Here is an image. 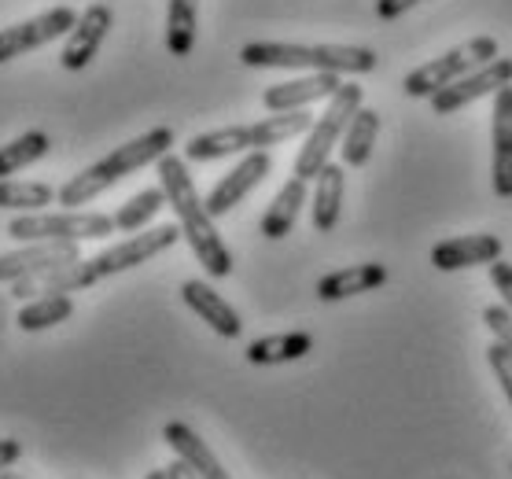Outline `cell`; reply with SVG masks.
Masks as SVG:
<instances>
[{
  "mask_svg": "<svg viewBox=\"0 0 512 479\" xmlns=\"http://www.w3.org/2000/svg\"><path fill=\"white\" fill-rule=\"evenodd\" d=\"M376 137H380V111L373 107H361L358 115L350 118L347 133H343V141H339V155H343V166H361L373 159V148H376Z\"/></svg>",
  "mask_w": 512,
  "mask_h": 479,
  "instance_id": "obj_23",
  "label": "cell"
},
{
  "mask_svg": "<svg viewBox=\"0 0 512 479\" xmlns=\"http://www.w3.org/2000/svg\"><path fill=\"white\" fill-rule=\"evenodd\" d=\"M181 299H185V306L192 314L203 317L222 339H236L244 332V321L236 314V306L229 299H222L207 281H185L181 284Z\"/></svg>",
  "mask_w": 512,
  "mask_h": 479,
  "instance_id": "obj_18",
  "label": "cell"
},
{
  "mask_svg": "<svg viewBox=\"0 0 512 479\" xmlns=\"http://www.w3.org/2000/svg\"><path fill=\"white\" fill-rule=\"evenodd\" d=\"M343 192H347V166L328 163L321 174L314 177V196H310V211H314V229L317 233H332L343 214Z\"/></svg>",
  "mask_w": 512,
  "mask_h": 479,
  "instance_id": "obj_21",
  "label": "cell"
},
{
  "mask_svg": "<svg viewBox=\"0 0 512 479\" xmlns=\"http://www.w3.org/2000/svg\"><path fill=\"white\" fill-rule=\"evenodd\" d=\"M111 23H115V12H111L107 4H89V8L78 15L74 30L67 34V45H63V56H59L63 71H70V74L85 71V67L96 59L100 45H104Z\"/></svg>",
  "mask_w": 512,
  "mask_h": 479,
  "instance_id": "obj_12",
  "label": "cell"
},
{
  "mask_svg": "<svg viewBox=\"0 0 512 479\" xmlns=\"http://www.w3.org/2000/svg\"><path fill=\"white\" fill-rule=\"evenodd\" d=\"M494 163H490V181H494V196L512 199V85L494 93Z\"/></svg>",
  "mask_w": 512,
  "mask_h": 479,
  "instance_id": "obj_16",
  "label": "cell"
},
{
  "mask_svg": "<svg viewBox=\"0 0 512 479\" xmlns=\"http://www.w3.org/2000/svg\"><path fill=\"white\" fill-rule=\"evenodd\" d=\"M487 362L490 369H494V376H498V384L501 391H505V398H509V406H512V351L505 347V343H490L487 347Z\"/></svg>",
  "mask_w": 512,
  "mask_h": 479,
  "instance_id": "obj_29",
  "label": "cell"
},
{
  "mask_svg": "<svg viewBox=\"0 0 512 479\" xmlns=\"http://www.w3.org/2000/svg\"><path fill=\"white\" fill-rule=\"evenodd\" d=\"M82 258V244H23L0 255V284H15L45 269L70 266Z\"/></svg>",
  "mask_w": 512,
  "mask_h": 479,
  "instance_id": "obj_13",
  "label": "cell"
},
{
  "mask_svg": "<svg viewBox=\"0 0 512 479\" xmlns=\"http://www.w3.org/2000/svg\"><path fill=\"white\" fill-rule=\"evenodd\" d=\"M174 141L177 137L170 126H155L148 133H140L137 141H126L122 148L104 155L100 163L85 166L78 177H70L67 185L59 188V207H89L96 196H104L107 188H115L122 177L137 174L144 166L159 163L163 155H170Z\"/></svg>",
  "mask_w": 512,
  "mask_h": 479,
  "instance_id": "obj_2",
  "label": "cell"
},
{
  "mask_svg": "<svg viewBox=\"0 0 512 479\" xmlns=\"http://www.w3.org/2000/svg\"><path fill=\"white\" fill-rule=\"evenodd\" d=\"M70 314H74L70 295H37V299H26V306L15 314V325L23 332H45V328L63 325Z\"/></svg>",
  "mask_w": 512,
  "mask_h": 479,
  "instance_id": "obj_25",
  "label": "cell"
},
{
  "mask_svg": "<svg viewBox=\"0 0 512 479\" xmlns=\"http://www.w3.org/2000/svg\"><path fill=\"white\" fill-rule=\"evenodd\" d=\"M483 325L494 332V339H498V343H505V347L512 351V310H509V306H505V303L487 306V310H483Z\"/></svg>",
  "mask_w": 512,
  "mask_h": 479,
  "instance_id": "obj_30",
  "label": "cell"
},
{
  "mask_svg": "<svg viewBox=\"0 0 512 479\" xmlns=\"http://www.w3.org/2000/svg\"><path fill=\"white\" fill-rule=\"evenodd\" d=\"M490 284L501 292V299H505V306L512 310V266L509 262H490Z\"/></svg>",
  "mask_w": 512,
  "mask_h": 479,
  "instance_id": "obj_31",
  "label": "cell"
},
{
  "mask_svg": "<svg viewBox=\"0 0 512 479\" xmlns=\"http://www.w3.org/2000/svg\"><path fill=\"white\" fill-rule=\"evenodd\" d=\"M509 472H512V468H509Z\"/></svg>",
  "mask_w": 512,
  "mask_h": 479,
  "instance_id": "obj_38",
  "label": "cell"
},
{
  "mask_svg": "<svg viewBox=\"0 0 512 479\" xmlns=\"http://www.w3.org/2000/svg\"><path fill=\"white\" fill-rule=\"evenodd\" d=\"M420 0H376V15L380 19H398V15H406L409 8H417Z\"/></svg>",
  "mask_w": 512,
  "mask_h": 479,
  "instance_id": "obj_32",
  "label": "cell"
},
{
  "mask_svg": "<svg viewBox=\"0 0 512 479\" xmlns=\"http://www.w3.org/2000/svg\"><path fill=\"white\" fill-rule=\"evenodd\" d=\"M498 48H501L498 37L490 34L468 37L465 45L450 48L439 59H431V63L417 67V71H409L402 93L413 96V100H431L435 93H443L446 85H454L457 78H465V74L487 67L490 59H498Z\"/></svg>",
  "mask_w": 512,
  "mask_h": 479,
  "instance_id": "obj_7",
  "label": "cell"
},
{
  "mask_svg": "<svg viewBox=\"0 0 512 479\" xmlns=\"http://www.w3.org/2000/svg\"><path fill=\"white\" fill-rule=\"evenodd\" d=\"M4 321H8V295H0V332H4Z\"/></svg>",
  "mask_w": 512,
  "mask_h": 479,
  "instance_id": "obj_35",
  "label": "cell"
},
{
  "mask_svg": "<svg viewBox=\"0 0 512 479\" xmlns=\"http://www.w3.org/2000/svg\"><path fill=\"white\" fill-rule=\"evenodd\" d=\"M310 199V181H303V177L291 174L284 185H280V192L273 196V203L266 207V214H262V236L266 240H284V236L295 229V222H299V211H303V203Z\"/></svg>",
  "mask_w": 512,
  "mask_h": 479,
  "instance_id": "obj_20",
  "label": "cell"
},
{
  "mask_svg": "<svg viewBox=\"0 0 512 479\" xmlns=\"http://www.w3.org/2000/svg\"><path fill=\"white\" fill-rule=\"evenodd\" d=\"M166 476H170V479H199L196 472L181 461V457H174V465H166Z\"/></svg>",
  "mask_w": 512,
  "mask_h": 479,
  "instance_id": "obj_34",
  "label": "cell"
},
{
  "mask_svg": "<svg viewBox=\"0 0 512 479\" xmlns=\"http://www.w3.org/2000/svg\"><path fill=\"white\" fill-rule=\"evenodd\" d=\"M59 199V192L45 181H0V211H45Z\"/></svg>",
  "mask_w": 512,
  "mask_h": 479,
  "instance_id": "obj_28",
  "label": "cell"
},
{
  "mask_svg": "<svg viewBox=\"0 0 512 479\" xmlns=\"http://www.w3.org/2000/svg\"><path fill=\"white\" fill-rule=\"evenodd\" d=\"M339 89H343L339 74L314 71L310 78H295V82L269 85L266 93H262V104H266L273 115H284V111H303V107L317 104V100H332Z\"/></svg>",
  "mask_w": 512,
  "mask_h": 479,
  "instance_id": "obj_14",
  "label": "cell"
},
{
  "mask_svg": "<svg viewBox=\"0 0 512 479\" xmlns=\"http://www.w3.org/2000/svg\"><path fill=\"white\" fill-rule=\"evenodd\" d=\"M177 240H181V225H155V229H148V233L126 236V240L104 247L100 255L85 258V262H89V273H93L96 281H104V277L126 273V269H133V266H144L148 258L170 251Z\"/></svg>",
  "mask_w": 512,
  "mask_h": 479,
  "instance_id": "obj_8",
  "label": "cell"
},
{
  "mask_svg": "<svg viewBox=\"0 0 512 479\" xmlns=\"http://www.w3.org/2000/svg\"><path fill=\"white\" fill-rule=\"evenodd\" d=\"M196 23L199 0H170V8H166V48H170V56L185 59L196 48Z\"/></svg>",
  "mask_w": 512,
  "mask_h": 479,
  "instance_id": "obj_24",
  "label": "cell"
},
{
  "mask_svg": "<svg viewBox=\"0 0 512 479\" xmlns=\"http://www.w3.org/2000/svg\"><path fill=\"white\" fill-rule=\"evenodd\" d=\"M310 126H314V115L303 107V111H284V115L247 122V126L210 129V133H199L185 144V159L188 163H214V159H225V155L236 152H269L277 144L310 133Z\"/></svg>",
  "mask_w": 512,
  "mask_h": 479,
  "instance_id": "obj_3",
  "label": "cell"
},
{
  "mask_svg": "<svg viewBox=\"0 0 512 479\" xmlns=\"http://www.w3.org/2000/svg\"><path fill=\"white\" fill-rule=\"evenodd\" d=\"M501 258V240L494 233H476V236H450L431 247V266L454 273V269H472V266H490Z\"/></svg>",
  "mask_w": 512,
  "mask_h": 479,
  "instance_id": "obj_15",
  "label": "cell"
},
{
  "mask_svg": "<svg viewBox=\"0 0 512 479\" xmlns=\"http://www.w3.org/2000/svg\"><path fill=\"white\" fill-rule=\"evenodd\" d=\"M269 170H273L269 152H247L244 159L218 181V185L210 188L207 199H203L210 218H222V214H229L233 207H240V203L251 196V188H258L262 181H266Z\"/></svg>",
  "mask_w": 512,
  "mask_h": 479,
  "instance_id": "obj_11",
  "label": "cell"
},
{
  "mask_svg": "<svg viewBox=\"0 0 512 479\" xmlns=\"http://www.w3.org/2000/svg\"><path fill=\"white\" fill-rule=\"evenodd\" d=\"M244 67H291V71L325 74H369L376 71V52L361 45H291V41H251L240 48Z\"/></svg>",
  "mask_w": 512,
  "mask_h": 479,
  "instance_id": "obj_4",
  "label": "cell"
},
{
  "mask_svg": "<svg viewBox=\"0 0 512 479\" xmlns=\"http://www.w3.org/2000/svg\"><path fill=\"white\" fill-rule=\"evenodd\" d=\"M144 479H170V476H166V468H152V472H148Z\"/></svg>",
  "mask_w": 512,
  "mask_h": 479,
  "instance_id": "obj_36",
  "label": "cell"
},
{
  "mask_svg": "<svg viewBox=\"0 0 512 479\" xmlns=\"http://www.w3.org/2000/svg\"><path fill=\"white\" fill-rule=\"evenodd\" d=\"M361 107H365L361 104V85L343 82V89H339V93L328 100L325 111L314 118V126H310V133H306L303 148H299V155H295L291 174L303 177V181H314V177L328 166V155H332V148H336L339 141H343L350 118L358 115Z\"/></svg>",
  "mask_w": 512,
  "mask_h": 479,
  "instance_id": "obj_6",
  "label": "cell"
},
{
  "mask_svg": "<svg viewBox=\"0 0 512 479\" xmlns=\"http://www.w3.org/2000/svg\"><path fill=\"white\" fill-rule=\"evenodd\" d=\"M163 207H170V199H166V188L163 185L144 188V192H137L133 199H126V203H122V207L115 211V229H118V233H140V229L152 222V218L163 211Z\"/></svg>",
  "mask_w": 512,
  "mask_h": 479,
  "instance_id": "obj_27",
  "label": "cell"
},
{
  "mask_svg": "<svg viewBox=\"0 0 512 479\" xmlns=\"http://www.w3.org/2000/svg\"><path fill=\"white\" fill-rule=\"evenodd\" d=\"M155 166H159V185L166 188V199H170V207L177 214L181 236L188 240L192 255L199 258V266L207 269L214 281L229 277L233 273V251L225 247L222 233H218V225H214V218L207 211V203L196 192V181L188 174V159L170 152Z\"/></svg>",
  "mask_w": 512,
  "mask_h": 479,
  "instance_id": "obj_1",
  "label": "cell"
},
{
  "mask_svg": "<svg viewBox=\"0 0 512 479\" xmlns=\"http://www.w3.org/2000/svg\"><path fill=\"white\" fill-rule=\"evenodd\" d=\"M512 85V59H490L487 67H479V71L465 74V78H457L454 85H446L443 93L431 96V111L435 115H454L461 107L476 104L483 96H494L498 89Z\"/></svg>",
  "mask_w": 512,
  "mask_h": 479,
  "instance_id": "obj_10",
  "label": "cell"
},
{
  "mask_svg": "<svg viewBox=\"0 0 512 479\" xmlns=\"http://www.w3.org/2000/svg\"><path fill=\"white\" fill-rule=\"evenodd\" d=\"M163 443L170 446L174 457H181V461H185L199 479H233L229 472H225L222 461L214 457V450H210V446L203 443V439H199L185 421H166L163 424Z\"/></svg>",
  "mask_w": 512,
  "mask_h": 479,
  "instance_id": "obj_19",
  "label": "cell"
},
{
  "mask_svg": "<svg viewBox=\"0 0 512 479\" xmlns=\"http://www.w3.org/2000/svg\"><path fill=\"white\" fill-rule=\"evenodd\" d=\"M391 281V269L384 262H361V266L336 269V273H325L317 281V299L321 303H343V299H354V295L376 292Z\"/></svg>",
  "mask_w": 512,
  "mask_h": 479,
  "instance_id": "obj_17",
  "label": "cell"
},
{
  "mask_svg": "<svg viewBox=\"0 0 512 479\" xmlns=\"http://www.w3.org/2000/svg\"><path fill=\"white\" fill-rule=\"evenodd\" d=\"M78 23V12L59 4V8H48V12L26 19V23L4 26L0 30V63H12V59L34 52V48H45L52 41H59L63 34H70Z\"/></svg>",
  "mask_w": 512,
  "mask_h": 479,
  "instance_id": "obj_9",
  "label": "cell"
},
{
  "mask_svg": "<svg viewBox=\"0 0 512 479\" xmlns=\"http://www.w3.org/2000/svg\"><path fill=\"white\" fill-rule=\"evenodd\" d=\"M0 479H26V476H19V472H0Z\"/></svg>",
  "mask_w": 512,
  "mask_h": 479,
  "instance_id": "obj_37",
  "label": "cell"
},
{
  "mask_svg": "<svg viewBox=\"0 0 512 479\" xmlns=\"http://www.w3.org/2000/svg\"><path fill=\"white\" fill-rule=\"evenodd\" d=\"M23 457V443L19 439H0V472H8Z\"/></svg>",
  "mask_w": 512,
  "mask_h": 479,
  "instance_id": "obj_33",
  "label": "cell"
},
{
  "mask_svg": "<svg viewBox=\"0 0 512 479\" xmlns=\"http://www.w3.org/2000/svg\"><path fill=\"white\" fill-rule=\"evenodd\" d=\"M48 148H52V137H48L45 129H30L23 137H15L12 144H4L0 148V181H8V177L26 170L30 163L45 159Z\"/></svg>",
  "mask_w": 512,
  "mask_h": 479,
  "instance_id": "obj_26",
  "label": "cell"
},
{
  "mask_svg": "<svg viewBox=\"0 0 512 479\" xmlns=\"http://www.w3.org/2000/svg\"><path fill=\"white\" fill-rule=\"evenodd\" d=\"M314 351V336L310 332H277V336H262L247 343L244 358L251 365H288L299 362Z\"/></svg>",
  "mask_w": 512,
  "mask_h": 479,
  "instance_id": "obj_22",
  "label": "cell"
},
{
  "mask_svg": "<svg viewBox=\"0 0 512 479\" xmlns=\"http://www.w3.org/2000/svg\"><path fill=\"white\" fill-rule=\"evenodd\" d=\"M115 233V214L100 211H30L8 222V236L19 244H85Z\"/></svg>",
  "mask_w": 512,
  "mask_h": 479,
  "instance_id": "obj_5",
  "label": "cell"
}]
</instances>
